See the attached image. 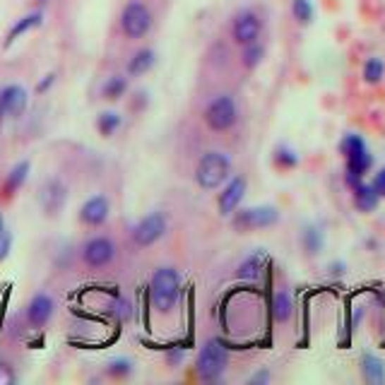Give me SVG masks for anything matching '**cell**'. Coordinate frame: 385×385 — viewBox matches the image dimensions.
Masks as SVG:
<instances>
[{"label":"cell","mask_w":385,"mask_h":385,"mask_svg":"<svg viewBox=\"0 0 385 385\" xmlns=\"http://www.w3.org/2000/svg\"><path fill=\"white\" fill-rule=\"evenodd\" d=\"M181 272L176 267H159L149 279V301L154 311L169 313L178 303L181 296Z\"/></svg>","instance_id":"cell-1"},{"label":"cell","mask_w":385,"mask_h":385,"mask_svg":"<svg viewBox=\"0 0 385 385\" xmlns=\"http://www.w3.org/2000/svg\"><path fill=\"white\" fill-rule=\"evenodd\" d=\"M340 152L347 159V173H344V181H347L349 188H354L357 183H361L366 176V171L373 166V157L369 147H366L364 138L357 135V133H347L340 142Z\"/></svg>","instance_id":"cell-2"},{"label":"cell","mask_w":385,"mask_h":385,"mask_svg":"<svg viewBox=\"0 0 385 385\" xmlns=\"http://www.w3.org/2000/svg\"><path fill=\"white\" fill-rule=\"evenodd\" d=\"M231 178V157L226 152L209 149L200 157L195 169V183L202 190H219Z\"/></svg>","instance_id":"cell-3"},{"label":"cell","mask_w":385,"mask_h":385,"mask_svg":"<svg viewBox=\"0 0 385 385\" xmlns=\"http://www.w3.org/2000/svg\"><path fill=\"white\" fill-rule=\"evenodd\" d=\"M226 364H229V352L226 347L217 340H207L197 352V361H195V373L200 381L205 383H214L221 378V373L226 371Z\"/></svg>","instance_id":"cell-4"},{"label":"cell","mask_w":385,"mask_h":385,"mask_svg":"<svg viewBox=\"0 0 385 385\" xmlns=\"http://www.w3.org/2000/svg\"><path fill=\"white\" fill-rule=\"evenodd\" d=\"M205 118L207 128L212 133H226L236 126L238 121V104L231 94H217L209 99V104L205 106Z\"/></svg>","instance_id":"cell-5"},{"label":"cell","mask_w":385,"mask_h":385,"mask_svg":"<svg viewBox=\"0 0 385 385\" xmlns=\"http://www.w3.org/2000/svg\"><path fill=\"white\" fill-rule=\"evenodd\" d=\"M121 29L128 39H142L152 29V10L142 0H130L121 13Z\"/></svg>","instance_id":"cell-6"},{"label":"cell","mask_w":385,"mask_h":385,"mask_svg":"<svg viewBox=\"0 0 385 385\" xmlns=\"http://www.w3.org/2000/svg\"><path fill=\"white\" fill-rule=\"evenodd\" d=\"M231 217H234V226L238 231L267 229V226H275L279 221V209L272 205H258V207L236 209Z\"/></svg>","instance_id":"cell-7"},{"label":"cell","mask_w":385,"mask_h":385,"mask_svg":"<svg viewBox=\"0 0 385 385\" xmlns=\"http://www.w3.org/2000/svg\"><path fill=\"white\" fill-rule=\"evenodd\" d=\"M166 214L164 212H149L133 226V241L140 248H147L152 243H157L161 236L166 234Z\"/></svg>","instance_id":"cell-8"},{"label":"cell","mask_w":385,"mask_h":385,"mask_svg":"<svg viewBox=\"0 0 385 385\" xmlns=\"http://www.w3.org/2000/svg\"><path fill=\"white\" fill-rule=\"evenodd\" d=\"M260 34H262V17L255 10H241L234 17V22H231V39L238 46L260 42Z\"/></svg>","instance_id":"cell-9"},{"label":"cell","mask_w":385,"mask_h":385,"mask_svg":"<svg viewBox=\"0 0 385 385\" xmlns=\"http://www.w3.org/2000/svg\"><path fill=\"white\" fill-rule=\"evenodd\" d=\"M116 258V243L111 241L109 236H94L90 238V241L85 243L82 248V260L87 267H94V270H99V267H106L111 265Z\"/></svg>","instance_id":"cell-10"},{"label":"cell","mask_w":385,"mask_h":385,"mask_svg":"<svg viewBox=\"0 0 385 385\" xmlns=\"http://www.w3.org/2000/svg\"><path fill=\"white\" fill-rule=\"evenodd\" d=\"M246 188H248V181L243 176H231L221 185V192L217 197V207L221 217H231V214L241 207L243 197H246Z\"/></svg>","instance_id":"cell-11"},{"label":"cell","mask_w":385,"mask_h":385,"mask_svg":"<svg viewBox=\"0 0 385 385\" xmlns=\"http://www.w3.org/2000/svg\"><path fill=\"white\" fill-rule=\"evenodd\" d=\"M29 104V94L22 85H5L0 90V121L20 118Z\"/></svg>","instance_id":"cell-12"},{"label":"cell","mask_w":385,"mask_h":385,"mask_svg":"<svg viewBox=\"0 0 385 385\" xmlns=\"http://www.w3.org/2000/svg\"><path fill=\"white\" fill-rule=\"evenodd\" d=\"M68 202V188L61 178H49L39 190V205L49 217H56Z\"/></svg>","instance_id":"cell-13"},{"label":"cell","mask_w":385,"mask_h":385,"mask_svg":"<svg viewBox=\"0 0 385 385\" xmlns=\"http://www.w3.org/2000/svg\"><path fill=\"white\" fill-rule=\"evenodd\" d=\"M54 311H56V301L51 299L49 294H37L32 296V301H29L27 306V323L32 325V328H44V325H49V320L54 318Z\"/></svg>","instance_id":"cell-14"},{"label":"cell","mask_w":385,"mask_h":385,"mask_svg":"<svg viewBox=\"0 0 385 385\" xmlns=\"http://www.w3.org/2000/svg\"><path fill=\"white\" fill-rule=\"evenodd\" d=\"M111 205L106 195H92L90 200H85V205L80 207V221L87 226H102L109 219Z\"/></svg>","instance_id":"cell-15"},{"label":"cell","mask_w":385,"mask_h":385,"mask_svg":"<svg viewBox=\"0 0 385 385\" xmlns=\"http://www.w3.org/2000/svg\"><path fill=\"white\" fill-rule=\"evenodd\" d=\"M44 22V13L42 10H34V13H29V15H25V17H20V20L15 22L13 27H10V32H8V37H5V49H10L17 39L20 37H25L27 32H32V29H37L39 25Z\"/></svg>","instance_id":"cell-16"},{"label":"cell","mask_w":385,"mask_h":385,"mask_svg":"<svg viewBox=\"0 0 385 385\" xmlns=\"http://www.w3.org/2000/svg\"><path fill=\"white\" fill-rule=\"evenodd\" d=\"M352 192H354V205H357L359 212H373L378 207V202H381V195L376 192V188L371 183H364V181L354 185Z\"/></svg>","instance_id":"cell-17"},{"label":"cell","mask_w":385,"mask_h":385,"mask_svg":"<svg viewBox=\"0 0 385 385\" xmlns=\"http://www.w3.org/2000/svg\"><path fill=\"white\" fill-rule=\"evenodd\" d=\"M29 169H32V164L25 159V161H17V164L10 169V173H8V178H5V183H3V197H13L17 190L25 185V181L29 176Z\"/></svg>","instance_id":"cell-18"},{"label":"cell","mask_w":385,"mask_h":385,"mask_svg":"<svg viewBox=\"0 0 385 385\" xmlns=\"http://www.w3.org/2000/svg\"><path fill=\"white\" fill-rule=\"evenodd\" d=\"M262 265H265V253H262V250H255V253H250L248 258L238 265L236 277L243 279V282H255L262 272Z\"/></svg>","instance_id":"cell-19"},{"label":"cell","mask_w":385,"mask_h":385,"mask_svg":"<svg viewBox=\"0 0 385 385\" xmlns=\"http://www.w3.org/2000/svg\"><path fill=\"white\" fill-rule=\"evenodd\" d=\"M157 63V54L152 49H140L135 56L130 58V63H128V75L130 78H140V75L149 73L152 68H154Z\"/></svg>","instance_id":"cell-20"},{"label":"cell","mask_w":385,"mask_h":385,"mask_svg":"<svg viewBox=\"0 0 385 385\" xmlns=\"http://www.w3.org/2000/svg\"><path fill=\"white\" fill-rule=\"evenodd\" d=\"M361 373H364V378L369 383H376V385L385 383V364L376 354L366 352L364 357H361Z\"/></svg>","instance_id":"cell-21"},{"label":"cell","mask_w":385,"mask_h":385,"mask_svg":"<svg viewBox=\"0 0 385 385\" xmlns=\"http://www.w3.org/2000/svg\"><path fill=\"white\" fill-rule=\"evenodd\" d=\"M301 246H303V250H306L308 255H318L320 250H323V246H325V234H323V229H320V226H316V224L303 226Z\"/></svg>","instance_id":"cell-22"},{"label":"cell","mask_w":385,"mask_h":385,"mask_svg":"<svg viewBox=\"0 0 385 385\" xmlns=\"http://www.w3.org/2000/svg\"><path fill=\"white\" fill-rule=\"evenodd\" d=\"M291 313H294V299H291L287 289H279L275 299H272V316H275L277 323H287Z\"/></svg>","instance_id":"cell-23"},{"label":"cell","mask_w":385,"mask_h":385,"mask_svg":"<svg viewBox=\"0 0 385 385\" xmlns=\"http://www.w3.org/2000/svg\"><path fill=\"white\" fill-rule=\"evenodd\" d=\"M361 78H364L366 85H378V82H381V80L385 78V63H383V58H378V56L366 58L364 68H361Z\"/></svg>","instance_id":"cell-24"},{"label":"cell","mask_w":385,"mask_h":385,"mask_svg":"<svg viewBox=\"0 0 385 385\" xmlns=\"http://www.w3.org/2000/svg\"><path fill=\"white\" fill-rule=\"evenodd\" d=\"M123 123V118H121V114H116V111H104V114L97 116V130L99 135L104 138H111L116 130Z\"/></svg>","instance_id":"cell-25"},{"label":"cell","mask_w":385,"mask_h":385,"mask_svg":"<svg viewBox=\"0 0 385 385\" xmlns=\"http://www.w3.org/2000/svg\"><path fill=\"white\" fill-rule=\"evenodd\" d=\"M126 92H128V78H123V75H114V78H109L102 87V94L104 99H109V102H118Z\"/></svg>","instance_id":"cell-26"},{"label":"cell","mask_w":385,"mask_h":385,"mask_svg":"<svg viewBox=\"0 0 385 385\" xmlns=\"http://www.w3.org/2000/svg\"><path fill=\"white\" fill-rule=\"evenodd\" d=\"M262 58H265V46H262L260 42L243 46L241 63H243V68H246V70H255L262 63Z\"/></svg>","instance_id":"cell-27"},{"label":"cell","mask_w":385,"mask_h":385,"mask_svg":"<svg viewBox=\"0 0 385 385\" xmlns=\"http://www.w3.org/2000/svg\"><path fill=\"white\" fill-rule=\"evenodd\" d=\"M272 161H275V166H279V169H294V166H299V154H296L289 145L282 142V145H277V147H275Z\"/></svg>","instance_id":"cell-28"},{"label":"cell","mask_w":385,"mask_h":385,"mask_svg":"<svg viewBox=\"0 0 385 385\" xmlns=\"http://www.w3.org/2000/svg\"><path fill=\"white\" fill-rule=\"evenodd\" d=\"M291 15L299 25H311L316 13H313L311 0H291Z\"/></svg>","instance_id":"cell-29"},{"label":"cell","mask_w":385,"mask_h":385,"mask_svg":"<svg viewBox=\"0 0 385 385\" xmlns=\"http://www.w3.org/2000/svg\"><path fill=\"white\" fill-rule=\"evenodd\" d=\"M106 373L111 378H128L133 373V361L126 359V357L111 359L106 364Z\"/></svg>","instance_id":"cell-30"},{"label":"cell","mask_w":385,"mask_h":385,"mask_svg":"<svg viewBox=\"0 0 385 385\" xmlns=\"http://www.w3.org/2000/svg\"><path fill=\"white\" fill-rule=\"evenodd\" d=\"M10 248H13V234L10 231H0V262L10 255Z\"/></svg>","instance_id":"cell-31"},{"label":"cell","mask_w":385,"mask_h":385,"mask_svg":"<svg viewBox=\"0 0 385 385\" xmlns=\"http://www.w3.org/2000/svg\"><path fill=\"white\" fill-rule=\"evenodd\" d=\"M371 185H373V188H376V192H378V195H381V197H385V166L381 169V171L376 173V176H373Z\"/></svg>","instance_id":"cell-32"},{"label":"cell","mask_w":385,"mask_h":385,"mask_svg":"<svg viewBox=\"0 0 385 385\" xmlns=\"http://www.w3.org/2000/svg\"><path fill=\"white\" fill-rule=\"evenodd\" d=\"M54 82H56V75H54V73H51V75H46V78L42 80V82L37 85V92H39V94H44V92L49 90V87L54 85Z\"/></svg>","instance_id":"cell-33"},{"label":"cell","mask_w":385,"mask_h":385,"mask_svg":"<svg viewBox=\"0 0 385 385\" xmlns=\"http://www.w3.org/2000/svg\"><path fill=\"white\" fill-rule=\"evenodd\" d=\"M176 361H178V364H181V361H183V349H173V352L171 354H169V364H176Z\"/></svg>","instance_id":"cell-34"},{"label":"cell","mask_w":385,"mask_h":385,"mask_svg":"<svg viewBox=\"0 0 385 385\" xmlns=\"http://www.w3.org/2000/svg\"><path fill=\"white\" fill-rule=\"evenodd\" d=\"M270 381V373L267 371H262V373H255L253 378H250V383H267Z\"/></svg>","instance_id":"cell-35"},{"label":"cell","mask_w":385,"mask_h":385,"mask_svg":"<svg viewBox=\"0 0 385 385\" xmlns=\"http://www.w3.org/2000/svg\"><path fill=\"white\" fill-rule=\"evenodd\" d=\"M5 229V219H3V214H0V231Z\"/></svg>","instance_id":"cell-36"},{"label":"cell","mask_w":385,"mask_h":385,"mask_svg":"<svg viewBox=\"0 0 385 385\" xmlns=\"http://www.w3.org/2000/svg\"><path fill=\"white\" fill-rule=\"evenodd\" d=\"M39 3H46V0H39Z\"/></svg>","instance_id":"cell-37"}]
</instances>
